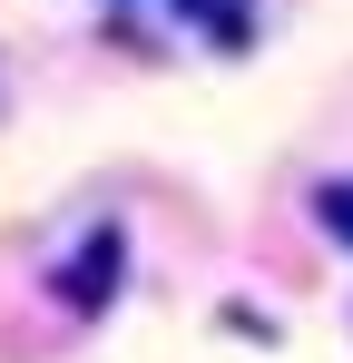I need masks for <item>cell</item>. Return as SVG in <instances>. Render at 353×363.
<instances>
[{"label":"cell","mask_w":353,"mask_h":363,"mask_svg":"<svg viewBox=\"0 0 353 363\" xmlns=\"http://www.w3.org/2000/svg\"><path fill=\"white\" fill-rule=\"evenodd\" d=\"M118 265H128V236H118V226H89V245L59 265V304H69V314H108Z\"/></svg>","instance_id":"6da1fadb"},{"label":"cell","mask_w":353,"mask_h":363,"mask_svg":"<svg viewBox=\"0 0 353 363\" xmlns=\"http://www.w3.org/2000/svg\"><path fill=\"white\" fill-rule=\"evenodd\" d=\"M167 10L206 40V50H245V40H255V0H167Z\"/></svg>","instance_id":"7a4b0ae2"},{"label":"cell","mask_w":353,"mask_h":363,"mask_svg":"<svg viewBox=\"0 0 353 363\" xmlns=\"http://www.w3.org/2000/svg\"><path fill=\"white\" fill-rule=\"evenodd\" d=\"M314 226H324L334 245H353V177H324V186H314Z\"/></svg>","instance_id":"3957f363"}]
</instances>
